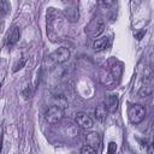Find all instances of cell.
Instances as JSON below:
<instances>
[{"mask_svg": "<svg viewBox=\"0 0 154 154\" xmlns=\"http://www.w3.org/2000/svg\"><path fill=\"white\" fill-rule=\"evenodd\" d=\"M63 19H64V14L59 11H57L55 8H48L47 11V34H49V36H53V32L58 34L59 36V30L60 26L63 25Z\"/></svg>", "mask_w": 154, "mask_h": 154, "instance_id": "6da1fadb", "label": "cell"}, {"mask_svg": "<svg viewBox=\"0 0 154 154\" xmlns=\"http://www.w3.org/2000/svg\"><path fill=\"white\" fill-rule=\"evenodd\" d=\"M128 116H129V119L132 124H140L146 118V108L138 103L131 105L129 107Z\"/></svg>", "mask_w": 154, "mask_h": 154, "instance_id": "7a4b0ae2", "label": "cell"}, {"mask_svg": "<svg viewBox=\"0 0 154 154\" xmlns=\"http://www.w3.org/2000/svg\"><path fill=\"white\" fill-rule=\"evenodd\" d=\"M63 118H64V108H61L57 105H53V106L48 107V109L45 113V119L49 124H57Z\"/></svg>", "mask_w": 154, "mask_h": 154, "instance_id": "3957f363", "label": "cell"}, {"mask_svg": "<svg viewBox=\"0 0 154 154\" xmlns=\"http://www.w3.org/2000/svg\"><path fill=\"white\" fill-rule=\"evenodd\" d=\"M105 26H106V23L103 19L99 18V17H95L88 26H85V32L93 37H96L99 36L103 30H105Z\"/></svg>", "mask_w": 154, "mask_h": 154, "instance_id": "277c9868", "label": "cell"}, {"mask_svg": "<svg viewBox=\"0 0 154 154\" xmlns=\"http://www.w3.org/2000/svg\"><path fill=\"white\" fill-rule=\"evenodd\" d=\"M49 58L55 64H63V63H65V61L69 60V58H70V51L66 47H60V48L55 49L49 55Z\"/></svg>", "mask_w": 154, "mask_h": 154, "instance_id": "5b68a950", "label": "cell"}, {"mask_svg": "<svg viewBox=\"0 0 154 154\" xmlns=\"http://www.w3.org/2000/svg\"><path fill=\"white\" fill-rule=\"evenodd\" d=\"M75 122H76L77 126H79L81 129H84V130L91 129L93 125H94L93 119H91L85 112H78V113H76V116H75Z\"/></svg>", "mask_w": 154, "mask_h": 154, "instance_id": "8992f818", "label": "cell"}, {"mask_svg": "<svg viewBox=\"0 0 154 154\" xmlns=\"http://www.w3.org/2000/svg\"><path fill=\"white\" fill-rule=\"evenodd\" d=\"M118 105H119V100H118V96L117 95L112 94V95H108L107 96V99L105 101V106L107 107L108 112H111V113L116 112L117 108H118Z\"/></svg>", "mask_w": 154, "mask_h": 154, "instance_id": "52a82bcc", "label": "cell"}, {"mask_svg": "<svg viewBox=\"0 0 154 154\" xmlns=\"http://www.w3.org/2000/svg\"><path fill=\"white\" fill-rule=\"evenodd\" d=\"M64 14H65V17L67 18V20L71 22V23L77 22L78 18H79V11H78V8H77L76 6H69V7L65 10Z\"/></svg>", "mask_w": 154, "mask_h": 154, "instance_id": "ba28073f", "label": "cell"}, {"mask_svg": "<svg viewBox=\"0 0 154 154\" xmlns=\"http://www.w3.org/2000/svg\"><path fill=\"white\" fill-rule=\"evenodd\" d=\"M19 37H20L19 28H18V26H13L12 30H11V32H10L8 36H7V41H6V43H7L8 46H13V45H16V43L18 42Z\"/></svg>", "mask_w": 154, "mask_h": 154, "instance_id": "9c48e42d", "label": "cell"}, {"mask_svg": "<svg viewBox=\"0 0 154 154\" xmlns=\"http://www.w3.org/2000/svg\"><path fill=\"white\" fill-rule=\"evenodd\" d=\"M85 141H87L88 144H90L95 148L101 144V137L97 132H88L85 135Z\"/></svg>", "mask_w": 154, "mask_h": 154, "instance_id": "30bf717a", "label": "cell"}, {"mask_svg": "<svg viewBox=\"0 0 154 154\" xmlns=\"http://www.w3.org/2000/svg\"><path fill=\"white\" fill-rule=\"evenodd\" d=\"M108 42H109V38L107 36H103V37H100V38H96L93 43V48L94 51L96 52H101L103 51L107 46H108Z\"/></svg>", "mask_w": 154, "mask_h": 154, "instance_id": "8fae6325", "label": "cell"}, {"mask_svg": "<svg viewBox=\"0 0 154 154\" xmlns=\"http://www.w3.org/2000/svg\"><path fill=\"white\" fill-rule=\"evenodd\" d=\"M107 113H108V109L107 107L102 103V105H99L95 109V117L99 122H105L106 118H107Z\"/></svg>", "mask_w": 154, "mask_h": 154, "instance_id": "7c38bea8", "label": "cell"}, {"mask_svg": "<svg viewBox=\"0 0 154 154\" xmlns=\"http://www.w3.org/2000/svg\"><path fill=\"white\" fill-rule=\"evenodd\" d=\"M122 71H123V67H122V64L120 63H114L112 65V75L114 78H119L120 75H122Z\"/></svg>", "mask_w": 154, "mask_h": 154, "instance_id": "4fadbf2b", "label": "cell"}, {"mask_svg": "<svg viewBox=\"0 0 154 154\" xmlns=\"http://www.w3.org/2000/svg\"><path fill=\"white\" fill-rule=\"evenodd\" d=\"M152 87L149 85V84H144V85H142L141 88H140V90H138V96L140 97H146V96H148L150 93H152Z\"/></svg>", "mask_w": 154, "mask_h": 154, "instance_id": "5bb4252c", "label": "cell"}, {"mask_svg": "<svg viewBox=\"0 0 154 154\" xmlns=\"http://www.w3.org/2000/svg\"><path fill=\"white\" fill-rule=\"evenodd\" d=\"M54 101H55L54 105H57V106H59V107H61V108H65V107L67 106V101H66V99H65L63 95L55 96V97H54Z\"/></svg>", "mask_w": 154, "mask_h": 154, "instance_id": "9a60e30c", "label": "cell"}, {"mask_svg": "<svg viewBox=\"0 0 154 154\" xmlns=\"http://www.w3.org/2000/svg\"><path fill=\"white\" fill-rule=\"evenodd\" d=\"M11 10V5L7 0H1V16L5 17Z\"/></svg>", "mask_w": 154, "mask_h": 154, "instance_id": "2e32d148", "label": "cell"}, {"mask_svg": "<svg viewBox=\"0 0 154 154\" xmlns=\"http://www.w3.org/2000/svg\"><path fill=\"white\" fill-rule=\"evenodd\" d=\"M96 152H97V149L95 147L90 146V144H85V146H83L81 148V153L82 154H93V153H96Z\"/></svg>", "mask_w": 154, "mask_h": 154, "instance_id": "e0dca14e", "label": "cell"}, {"mask_svg": "<svg viewBox=\"0 0 154 154\" xmlns=\"http://www.w3.org/2000/svg\"><path fill=\"white\" fill-rule=\"evenodd\" d=\"M25 63H26V59H25V58H22V59H20V61H18V63L14 65L13 71H14V72H17L18 70H20V69H22V67L25 65Z\"/></svg>", "mask_w": 154, "mask_h": 154, "instance_id": "ac0fdd59", "label": "cell"}, {"mask_svg": "<svg viewBox=\"0 0 154 154\" xmlns=\"http://www.w3.org/2000/svg\"><path fill=\"white\" fill-rule=\"evenodd\" d=\"M30 95H31V90H30V88L28 87V88H25V89L23 90V96H24L25 99H29Z\"/></svg>", "mask_w": 154, "mask_h": 154, "instance_id": "d6986e66", "label": "cell"}, {"mask_svg": "<svg viewBox=\"0 0 154 154\" xmlns=\"http://www.w3.org/2000/svg\"><path fill=\"white\" fill-rule=\"evenodd\" d=\"M116 149H117V144H116L114 142H111V143L108 144V152H109V153H114Z\"/></svg>", "mask_w": 154, "mask_h": 154, "instance_id": "ffe728a7", "label": "cell"}, {"mask_svg": "<svg viewBox=\"0 0 154 154\" xmlns=\"http://www.w3.org/2000/svg\"><path fill=\"white\" fill-rule=\"evenodd\" d=\"M114 1H116V0H101V2H102L105 6H107V7L112 6V5L114 4Z\"/></svg>", "mask_w": 154, "mask_h": 154, "instance_id": "44dd1931", "label": "cell"}, {"mask_svg": "<svg viewBox=\"0 0 154 154\" xmlns=\"http://www.w3.org/2000/svg\"><path fill=\"white\" fill-rule=\"evenodd\" d=\"M144 34V31H142V32H140V34H137L136 35V37H137V40H141V37H142V35Z\"/></svg>", "mask_w": 154, "mask_h": 154, "instance_id": "7402d4cb", "label": "cell"}, {"mask_svg": "<svg viewBox=\"0 0 154 154\" xmlns=\"http://www.w3.org/2000/svg\"><path fill=\"white\" fill-rule=\"evenodd\" d=\"M149 152H152V153H154V141H153V143L150 144V149H149Z\"/></svg>", "mask_w": 154, "mask_h": 154, "instance_id": "603a6c76", "label": "cell"}]
</instances>
